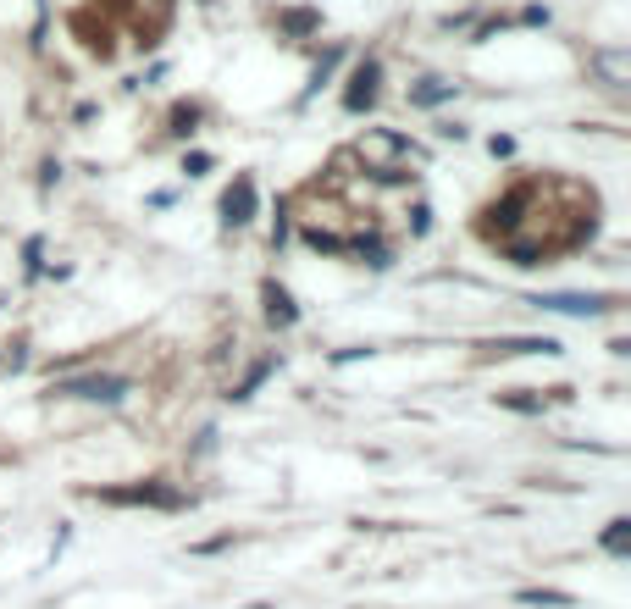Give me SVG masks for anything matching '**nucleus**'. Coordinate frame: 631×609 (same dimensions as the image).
<instances>
[{
	"mask_svg": "<svg viewBox=\"0 0 631 609\" xmlns=\"http://www.w3.org/2000/svg\"><path fill=\"white\" fill-rule=\"evenodd\" d=\"M266 316H272V322L277 327H288V322H294V299H288V288H277V283H266Z\"/></svg>",
	"mask_w": 631,
	"mask_h": 609,
	"instance_id": "7",
	"label": "nucleus"
},
{
	"mask_svg": "<svg viewBox=\"0 0 631 609\" xmlns=\"http://www.w3.org/2000/svg\"><path fill=\"white\" fill-rule=\"evenodd\" d=\"M532 305H543V311H565V316H604L609 311L604 294H537Z\"/></svg>",
	"mask_w": 631,
	"mask_h": 609,
	"instance_id": "2",
	"label": "nucleus"
},
{
	"mask_svg": "<svg viewBox=\"0 0 631 609\" xmlns=\"http://www.w3.org/2000/svg\"><path fill=\"white\" fill-rule=\"evenodd\" d=\"M250 216H255V183L239 178L233 189H227V200H222V222H227V227H244Z\"/></svg>",
	"mask_w": 631,
	"mask_h": 609,
	"instance_id": "4",
	"label": "nucleus"
},
{
	"mask_svg": "<svg viewBox=\"0 0 631 609\" xmlns=\"http://www.w3.org/2000/svg\"><path fill=\"white\" fill-rule=\"evenodd\" d=\"M283 28H288V34H310V28H316V12H288Z\"/></svg>",
	"mask_w": 631,
	"mask_h": 609,
	"instance_id": "11",
	"label": "nucleus"
},
{
	"mask_svg": "<svg viewBox=\"0 0 631 609\" xmlns=\"http://www.w3.org/2000/svg\"><path fill=\"white\" fill-rule=\"evenodd\" d=\"M111 504H161V510H178V493L167 488H128V493H106Z\"/></svg>",
	"mask_w": 631,
	"mask_h": 609,
	"instance_id": "5",
	"label": "nucleus"
},
{
	"mask_svg": "<svg viewBox=\"0 0 631 609\" xmlns=\"http://www.w3.org/2000/svg\"><path fill=\"white\" fill-rule=\"evenodd\" d=\"M377 84H382V67H377V61H360V67H355V78H349L344 106H349V111H366L371 100H377Z\"/></svg>",
	"mask_w": 631,
	"mask_h": 609,
	"instance_id": "3",
	"label": "nucleus"
},
{
	"mask_svg": "<svg viewBox=\"0 0 631 609\" xmlns=\"http://www.w3.org/2000/svg\"><path fill=\"white\" fill-rule=\"evenodd\" d=\"M449 95H454V84H443V78H427V84H421L410 100H416V106H438V100H449Z\"/></svg>",
	"mask_w": 631,
	"mask_h": 609,
	"instance_id": "8",
	"label": "nucleus"
},
{
	"mask_svg": "<svg viewBox=\"0 0 631 609\" xmlns=\"http://www.w3.org/2000/svg\"><path fill=\"white\" fill-rule=\"evenodd\" d=\"M626 538H631V521H609L604 549H609V554H626Z\"/></svg>",
	"mask_w": 631,
	"mask_h": 609,
	"instance_id": "10",
	"label": "nucleus"
},
{
	"mask_svg": "<svg viewBox=\"0 0 631 609\" xmlns=\"http://www.w3.org/2000/svg\"><path fill=\"white\" fill-rule=\"evenodd\" d=\"M499 355H560V344L554 338H499Z\"/></svg>",
	"mask_w": 631,
	"mask_h": 609,
	"instance_id": "6",
	"label": "nucleus"
},
{
	"mask_svg": "<svg viewBox=\"0 0 631 609\" xmlns=\"http://www.w3.org/2000/svg\"><path fill=\"white\" fill-rule=\"evenodd\" d=\"M56 394H72V399H100V405H117L128 394V377H78V383H61Z\"/></svg>",
	"mask_w": 631,
	"mask_h": 609,
	"instance_id": "1",
	"label": "nucleus"
},
{
	"mask_svg": "<svg viewBox=\"0 0 631 609\" xmlns=\"http://www.w3.org/2000/svg\"><path fill=\"white\" fill-rule=\"evenodd\" d=\"M521 604H554V609H571V593H548V587H526Z\"/></svg>",
	"mask_w": 631,
	"mask_h": 609,
	"instance_id": "9",
	"label": "nucleus"
}]
</instances>
